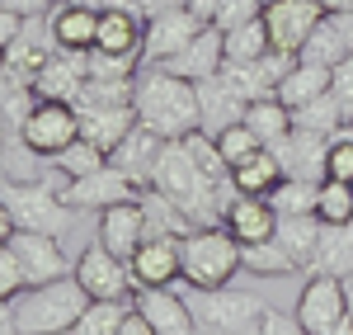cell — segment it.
Instances as JSON below:
<instances>
[{
    "label": "cell",
    "mask_w": 353,
    "mask_h": 335,
    "mask_svg": "<svg viewBox=\"0 0 353 335\" xmlns=\"http://www.w3.org/2000/svg\"><path fill=\"white\" fill-rule=\"evenodd\" d=\"M137 123H146L151 133H161L165 142L189 137L193 128H203V109H198V85L165 71V66H146L137 71L132 90Z\"/></svg>",
    "instance_id": "6da1fadb"
},
{
    "label": "cell",
    "mask_w": 353,
    "mask_h": 335,
    "mask_svg": "<svg viewBox=\"0 0 353 335\" xmlns=\"http://www.w3.org/2000/svg\"><path fill=\"white\" fill-rule=\"evenodd\" d=\"M10 307H14L19 335H71L81 312L90 307V293L81 288L76 274H66V279L24 288L19 298H10Z\"/></svg>",
    "instance_id": "7a4b0ae2"
},
{
    "label": "cell",
    "mask_w": 353,
    "mask_h": 335,
    "mask_svg": "<svg viewBox=\"0 0 353 335\" xmlns=\"http://www.w3.org/2000/svg\"><path fill=\"white\" fill-rule=\"evenodd\" d=\"M61 175L57 180H5V208L14 218V231H48V236H61L76 222V208L61 198Z\"/></svg>",
    "instance_id": "3957f363"
},
{
    "label": "cell",
    "mask_w": 353,
    "mask_h": 335,
    "mask_svg": "<svg viewBox=\"0 0 353 335\" xmlns=\"http://www.w3.org/2000/svg\"><path fill=\"white\" fill-rule=\"evenodd\" d=\"M245 269L241 260V241L226 231V227H193L184 236V283L193 293H212L226 288Z\"/></svg>",
    "instance_id": "277c9868"
},
{
    "label": "cell",
    "mask_w": 353,
    "mask_h": 335,
    "mask_svg": "<svg viewBox=\"0 0 353 335\" xmlns=\"http://www.w3.org/2000/svg\"><path fill=\"white\" fill-rule=\"evenodd\" d=\"M193 307V326L203 335H231L245 331V326H259L269 303H259L254 293H241V288H212V293H193L189 298Z\"/></svg>",
    "instance_id": "5b68a950"
},
{
    "label": "cell",
    "mask_w": 353,
    "mask_h": 335,
    "mask_svg": "<svg viewBox=\"0 0 353 335\" xmlns=\"http://www.w3.org/2000/svg\"><path fill=\"white\" fill-rule=\"evenodd\" d=\"M19 137H24V146H33L43 161H52L57 151H66L71 142L81 137V109L66 104V99H38V104L28 109Z\"/></svg>",
    "instance_id": "8992f818"
},
{
    "label": "cell",
    "mask_w": 353,
    "mask_h": 335,
    "mask_svg": "<svg viewBox=\"0 0 353 335\" xmlns=\"http://www.w3.org/2000/svg\"><path fill=\"white\" fill-rule=\"evenodd\" d=\"M146 189L137 184L128 170H118L109 161L104 170H94V175H81V180H66L61 184V198L76 208V213H104L113 203H128V198H141Z\"/></svg>",
    "instance_id": "52a82bcc"
},
{
    "label": "cell",
    "mask_w": 353,
    "mask_h": 335,
    "mask_svg": "<svg viewBox=\"0 0 353 335\" xmlns=\"http://www.w3.org/2000/svg\"><path fill=\"white\" fill-rule=\"evenodd\" d=\"M76 279H81V288L90 298H132L137 293L132 265L123 255H113L99 236H94V246H85L76 255Z\"/></svg>",
    "instance_id": "ba28073f"
},
{
    "label": "cell",
    "mask_w": 353,
    "mask_h": 335,
    "mask_svg": "<svg viewBox=\"0 0 353 335\" xmlns=\"http://www.w3.org/2000/svg\"><path fill=\"white\" fill-rule=\"evenodd\" d=\"M292 316H297L311 335L334 331V326L349 316V293H344V279H334V274H311V279L301 283L297 312H292Z\"/></svg>",
    "instance_id": "9c48e42d"
},
{
    "label": "cell",
    "mask_w": 353,
    "mask_h": 335,
    "mask_svg": "<svg viewBox=\"0 0 353 335\" xmlns=\"http://www.w3.org/2000/svg\"><path fill=\"white\" fill-rule=\"evenodd\" d=\"M132 279L137 288H170L174 279H184V236L170 231H151L132 251Z\"/></svg>",
    "instance_id": "30bf717a"
},
{
    "label": "cell",
    "mask_w": 353,
    "mask_h": 335,
    "mask_svg": "<svg viewBox=\"0 0 353 335\" xmlns=\"http://www.w3.org/2000/svg\"><path fill=\"white\" fill-rule=\"evenodd\" d=\"M325 19V5L321 0H269L264 5V24H269V43L273 52L297 57L301 43L311 38V28Z\"/></svg>",
    "instance_id": "8fae6325"
},
{
    "label": "cell",
    "mask_w": 353,
    "mask_h": 335,
    "mask_svg": "<svg viewBox=\"0 0 353 335\" xmlns=\"http://www.w3.org/2000/svg\"><path fill=\"white\" fill-rule=\"evenodd\" d=\"M10 246H14L19 265H24V283L28 288L76 274V260H66V251H61V236H48V231H14Z\"/></svg>",
    "instance_id": "7c38bea8"
},
{
    "label": "cell",
    "mask_w": 353,
    "mask_h": 335,
    "mask_svg": "<svg viewBox=\"0 0 353 335\" xmlns=\"http://www.w3.org/2000/svg\"><path fill=\"white\" fill-rule=\"evenodd\" d=\"M198 28H203V19L193 15L189 5L165 10V15H156V19H146V38H141V57H146V66H161V61H170L174 52H184L193 38H198Z\"/></svg>",
    "instance_id": "4fadbf2b"
},
{
    "label": "cell",
    "mask_w": 353,
    "mask_h": 335,
    "mask_svg": "<svg viewBox=\"0 0 353 335\" xmlns=\"http://www.w3.org/2000/svg\"><path fill=\"white\" fill-rule=\"evenodd\" d=\"M85 81H90V52L57 48V52L43 61V71L33 76V95H38V99H66V104H76V95H81Z\"/></svg>",
    "instance_id": "5bb4252c"
},
{
    "label": "cell",
    "mask_w": 353,
    "mask_h": 335,
    "mask_svg": "<svg viewBox=\"0 0 353 335\" xmlns=\"http://www.w3.org/2000/svg\"><path fill=\"white\" fill-rule=\"evenodd\" d=\"M151 236V222H146V203L141 198H128V203H113L99 213V241L109 246L113 255L132 260V251Z\"/></svg>",
    "instance_id": "9a60e30c"
},
{
    "label": "cell",
    "mask_w": 353,
    "mask_h": 335,
    "mask_svg": "<svg viewBox=\"0 0 353 335\" xmlns=\"http://www.w3.org/2000/svg\"><path fill=\"white\" fill-rule=\"evenodd\" d=\"M221 227L241 246H259V241H273V231H278V208L259 194H236L231 208L221 213Z\"/></svg>",
    "instance_id": "2e32d148"
},
{
    "label": "cell",
    "mask_w": 353,
    "mask_h": 335,
    "mask_svg": "<svg viewBox=\"0 0 353 335\" xmlns=\"http://www.w3.org/2000/svg\"><path fill=\"white\" fill-rule=\"evenodd\" d=\"M221 61H226V33H221L217 24H203L189 48L174 52L170 61H161V66L174 71V76H184V81H208V76L221 71Z\"/></svg>",
    "instance_id": "e0dca14e"
},
{
    "label": "cell",
    "mask_w": 353,
    "mask_h": 335,
    "mask_svg": "<svg viewBox=\"0 0 353 335\" xmlns=\"http://www.w3.org/2000/svg\"><path fill=\"white\" fill-rule=\"evenodd\" d=\"M273 151H278V161H283L288 175L325 180V151H330L325 133H311V128H297V123H292V133L283 142H273Z\"/></svg>",
    "instance_id": "ac0fdd59"
},
{
    "label": "cell",
    "mask_w": 353,
    "mask_h": 335,
    "mask_svg": "<svg viewBox=\"0 0 353 335\" xmlns=\"http://www.w3.org/2000/svg\"><path fill=\"white\" fill-rule=\"evenodd\" d=\"M161 151H165V137H161V133H151L146 123H137L132 133H128V137H123V142H118V146L109 151V161H113L118 170H128V175H132L141 189H151Z\"/></svg>",
    "instance_id": "d6986e66"
},
{
    "label": "cell",
    "mask_w": 353,
    "mask_h": 335,
    "mask_svg": "<svg viewBox=\"0 0 353 335\" xmlns=\"http://www.w3.org/2000/svg\"><path fill=\"white\" fill-rule=\"evenodd\" d=\"M132 307L156 326V335H189V331H198V326H193L189 298H174L170 288H137Z\"/></svg>",
    "instance_id": "ffe728a7"
},
{
    "label": "cell",
    "mask_w": 353,
    "mask_h": 335,
    "mask_svg": "<svg viewBox=\"0 0 353 335\" xmlns=\"http://www.w3.org/2000/svg\"><path fill=\"white\" fill-rule=\"evenodd\" d=\"M193 85H198V109H203V128H208V133H221L226 123H241L245 109H250V99H245L221 71L208 76V81H193Z\"/></svg>",
    "instance_id": "44dd1931"
},
{
    "label": "cell",
    "mask_w": 353,
    "mask_h": 335,
    "mask_svg": "<svg viewBox=\"0 0 353 335\" xmlns=\"http://www.w3.org/2000/svg\"><path fill=\"white\" fill-rule=\"evenodd\" d=\"M76 109H81V137H90L94 146H104V151H113L137 128L132 104H76Z\"/></svg>",
    "instance_id": "7402d4cb"
},
{
    "label": "cell",
    "mask_w": 353,
    "mask_h": 335,
    "mask_svg": "<svg viewBox=\"0 0 353 335\" xmlns=\"http://www.w3.org/2000/svg\"><path fill=\"white\" fill-rule=\"evenodd\" d=\"M48 28H52L57 48L90 52V48H94V33H99V10H90L81 0H61L52 15H48Z\"/></svg>",
    "instance_id": "603a6c76"
},
{
    "label": "cell",
    "mask_w": 353,
    "mask_h": 335,
    "mask_svg": "<svg viewBox=\"0 0 353 335\" xmlns=\"http://www.w3.org/2000/svg\"><path fill=\"white\" fill-rule=\"evenodd\" d=\"M141 38H146V19L137 10H104L99 15V33L94 48L99 52H118V57H141ZM146 61V57H141Z\"/></svg>",
    "instance_id": "cb8c5ba5"
},
{
    "label": "cell",
    "mask_w": 353,
    "mask_h": 335,
    "mask_svg": "<svg viewBox=\"0 0 353 335\" xmlns=\"http://www.w3.org/2000/svg\"><path fill=\"white\" fill-rule=\"evenodd\" d=\"M288 180V170H283V161H278V151L273 146H259L250 161H241V166H231V184L241 189V194H259L269 198L278 184Z\"/></svg>",
    "instance_id": "d4e9b609"
},
{
    "label": "cell",
    "mask_w": 353,
    "mask_h": 335,
    "mask_svg": "<svg viewBox=\"0 0 353 335\" xmlns=\"http://www.w3.org/2000/svg\"><path fill=\"white\" fill-rule=\"evenodd\" d=\"M311 274H334V279L353 274V222L344 227L321 222V246H316V260H311Z\"/></svg>",
    "instance_id": "484cf974"
},
{
    "label": "cell",
    "mask_w": 353,
    "mask_h": 335,
    "mask_svg": "<svg viewBox=\"0 0 353 335\" xmlns=\"http://www.w3.org/2000/svg\"><path fill=\"white\" fill-rule=\"evenodd\" d=\"M273 241L292 255V265H297V269H311L316 246H321V218H316V213H301V218H278Z\"/></svg>",
    "instance_id": "4316f807"
},
{
    "label": "cell",
    "mask_w": 353,
    "mask_h": 335,
    "mask_svg": "<svg viewBox=\"0 0 353 335\" xmlns=\"http://www.w3.org/2000/svg\"><path fill=\"white\" fill-rule=\"evenodd\" d=\"M330 90V66H316V61H292V71L283 76L278 85V99L288 104V109H301V104H311V99H321Z\"/></svg>",
    "instance_id": "83f0119b"
},
{
    "label": "cell",
    "mask_w": 353,
    "mask_h": 335,
    "mask_svg": "<svg viewBox=\"0 0 353 335\" xmlns=\"http://www.w3.org/2000/svg\"><path fill=\"white\" fill-rule=\"evenodd\" d=\"M245 123H250V133L264 142V146H273V142H283L292 133V109H288L278 95H269V99H254V104L245 109Z\"/></svg>",
    "instance_id": "f1b7e54d"
},
{
    "label": "cell",
    "mask_w": 353,
    "mask_h": 335,
    "mask_svg": "<svg viewBox=\"0 0 353 335\" xmlns=\"http://www.w3.org/2000/svg\"><path fill=\"white\" fill-rule=\"evenodd\" d=\"M128 312H132V298H90V307L81 312L71 335H118Z\"/></svg>",
    "instance_id": "f546056e"
},
{
    "label": "cell",
    "mask_w": 353,
    "mask_h": 335,
    "mask_svg": "<svg viewBox=\"0 0 353 335\" xmlns=\"http://www.w3.org/2000/svg\"><path fill=\"white\" fill-rule=\"evenodd\" d=\"M353 48L349 43H344V33H339V24H334V19H321V24L311 28V38H306V43H301V61H316V66H339V61H344V57H349Z\"/></svg>",
    "instance_id": "4dcf8cb0"
},
{
    "label": "cell",
    "mask_w": 353,
    "mask_h": 335,
    "mask_svg": "<svg viewBox=\"0 0 353 335\" xmlns=\"http://www.w3.org/2000/svg\"><path fill=\"white\" fill-rule=\"evenodd\" d=\"M48 166H52L61 180H81V175H94V170L109 166V151H104V146H94L90 137H76L66 151H57Z\"/></svg>",
    "instance_id": "1f68e13d"
},
{
    "label": "cell",
    "mask_w": 353,
    "mask_h": 335,
    "mask_svg": "<svg viewBox=\"0 0 353 335\" xmlns=\"http://www.w3.org/2000/svg\"><path fill=\"white\" fill-rule=\"evenodd\" d=\"M316 198H321V180L288 175V180L269 194V203L278 208V218H301V213H316Z\"/></svg>",
    "instance_id": "d6a6232c"
},
{
    "label": "cell",
    "mask_w": 353,
    "mask_h": 335,
    "mask_svg": "<svg viewBox=\"0 0 353 335\" xmlns=\"http://www.w3.org/2000/svg\"><path fill=\"white\" fill-rule=\"evenodd\" d=\"M241 260L250 274H259V279H288V274H297V265H292V255L283 251L278 241H259V246H241Z\"/></svg>",
    "instance_id": "836d02e7"
},
{
    "label": "cell",
    "mask_w": 353,
    "mask_h": 335,
    "mask_svg": "<svg viewBox=\"0 0 353 335\" xmlns=\"http://www.w3.org/2000/svg\"><path fill=\"white\" fill-rule=\"evenodd\" d=\"M264 52H273V43H269V24H264V15L226 33V61H259Z\"/></svg>",
    "instance_id": "e575fe53"
},
{
    "label": "cell",
    "mask_w": 353,
    "mask_h": 335,
    "mask_svg": "<svg viewBox=\"0 0 353 335\" xmlns=\"http://www.w3.org/2000/svg\"><path fill=\"white\" fill-rule=\"evenodd\" d=\"M292 123H297V128H311V133H325V137H334L339 128H349V118H344L339 99H334L330 90L321 95V99H311V104L292 109Z\"/></svg>",
    "instance_id": "d590c367"
},
{
    "label": "cell",
    "mask_w": 353,
    "mask_h": 335,
    "mask_svg": "<svg viewBox=\"0 0 353 335\" xmlns=\"http://www.w3.org/2000/svg\"><path fill=\"white\" fill-rule=\"evenodd\" d=\"M33 104H38L33 85L19 81V76H10V71H0V118L10 123V133H19V128H24V118H28Z\"/></svg>",
    "instance_id": "8d00e7d4"
},
{
    "label": "cell",
    "mask_w": 353,
    "mask_h": 335,
    "mask_svg": "<svg viewBox=\"0 0 353 335\" xmlns=\"http://www.w3.org/2000/svg\"><path fill=\"white\" fill-rule=\"evenodd\" d=\"M316 218H321L325 227H344V222H353V184H344V180H321Z\"/></svg>",
    "instance_id": "74e56055"
},
{
    "label": "cell",
    "mask_w": 353,
    "mask_h": 335,
    "mask_svg": "<svg viewBox=\"0 0 353 335\" xmlns=\"http://www.w3.org/2000/svg\"><path fill=\"white\" fill-rule=\"evenodd\" d=\"M212 137H217V151L226 156V166H241V161H250V156L264 146V142L250 133V123H245V118H241V123H226V128L212 133Z\"/></svg>",
    "instance_id": "f35d334b"
},
{
    "label": "cell",
    "mask_w": 353,
    "mask_h": 335,
    "mask_svg": "<svg viewBox=\"0 0 353 335\" xmlns=\"http://www.w3.org/2000/svg\"><path fill=\"white\" fill-rule=\"evenodd\" d=\"M179 142H184V151H189V156H193V161H198L203 170H208L212 180H226V175H231V166H226V156L217 151V137H212L208 128H193L189 137H179Z\"/></svg>",
    "instance_id": "ab89813d"
},
{
    "label": "cell",
    "mask_w": 353,
    "mask_h": 335,
    "mask_svg": "<svg viewBox=\"0 0 353 335\" xmlns=\"http://www.w3.org/2000/svg\"><path fill=\"white\" fill-rule=\"evenodd\" d=\"M325 180H344V184H353V128H339V133L330 137Z\"/></svg>",
    "instance_id": "60d3db41"
},
{
    "label": "cell",
    "mask_w": 353,
    "mask_h": 335,
    "mask_svg": "<svg viewBox=\"0 0 353 335\" xmlns=\"http://www.w3.org/2000/svg\"><path fill=\"white\" fill-rule=\"evenodd\" d=\"M137 66H141V57H118L90 48V76H99V81H137Z\"/></svg>",
    "instance_id": "b9f144b4"
},
{
    "label": "cell",
    "mask_w": 353,
    "mask_h": 335,
    "mask_svg": "<svg viewBox=\"0 0 353 335\" xmlns=\"http://www.w3.org/2000/svg\"><path fill=\"white\" fill-rule=\"evenodd\" d=\"M259 15H264V0H221L212 24H217L221 33H231V28L250 24V19H259Z\"/></svg>",
    "instance_id": "7bdbcfd3"
},
{
    "label": "cell",
    "mask_w": 353,
    "mask_h": 335,
    "mask_svg": "<svg viewBox=\"0 0 353 335\" xmlns=\"http://www.w3.org/2000/svg\"><path fill=\"white\" fill-rule=\"evenodd\" d=\"M28 283H24V265H19V255H14V246L5 241L0 246V303H10V298H19Z\"/></svg>",
    "instance_id": "ee69618b"
},
{
    "label": "cell",
    "mask_w": 353,
    "mask_h": 335,
    "mask_svg": "<svg viewBox=\"0 0 353 335\" xmlns=\"http://www.w3.org/2000/svg\"><path fill=\"white\" fill-rule=\"evenodd\" d=\"M330 95L339 99V109H344V118L353 123V52L339 61V66H330Z\"/></svg>",
    "instance_id": "f6af8a7d"
},
{
    "label": "cell",
    "mask_w": 353,
    "mask_h": 335,
    "mask_svg": "<svg viewBox=\"0 0 353 335\" xmlns=\"http://www.w3.org/2000/svg\"><path fill=\"white\" fill-rule=\"evenodd\" d=\"M259 335H311L306 326H301L297 316H288V312H264V321H259Z\"/></svg>",
    "instance_id": "bcb514c9"
},
{
    "label": "cell",
    "mask_w": 353,
    "mask_h": 335,
    "mask_svg": "<svg viewBox=\"0 0 353 335\" xmlns=\"http://www.w3.org/2000/svg\"><path fill=\"white\" fill-rule=\"evenodd\" d=\"M0 5H5V10H14L19 19H48L61 0H0Z\"/></svg>",
    "instance_id": "7dc6e473"
},
{
    "label": "cell",
    "mask_w": 353,
    "mask_h": 335,
    "mask_svg": "<svg viewBox=\"0 0 353 335\" xmlns=\"http://www.w3.org/2000/svg\"><path fill=\"white\" fill-rule=\"evenodd\" d=\"M19 33H24V19H19L14 10H5V5H0V52H5Z\"/></svg>",
    "instance_id": "c3c4849f"
},
{
    "label": "cell",
    "mask_w": 353,
    "mask_h": 335,
    "mask_svg": "<svg viewBox=\"0 0 353 335\" xmlns=\"http://www.w3.org/2000/svg\"><path fill=\"white\" fill-rule=\"evenodd\" d=\"M118 335H156V326H151V321H146V316H141V312H128V316H123V326H118Z\"/></svg>",
    "instance_id": "681fc988"
},
{
    "label": "cell",
    "mask_w": 353,
    "mask_h": 335,
    "mask_svg": "<svg viewBox=\"0 0 353 335\" xmlns=\"http://www.w3.org/2000/svg\"><path fill=\"white\" fill-rule=\"evenodd\" d=\"M179 5H189V0H137V15L141 19H156L165 10H179Z\"/></svg>",
    "instance_id": "f907efd6"
},
{
    "label": "cell",
    "mask_w": 353,
    "mask_h": 335,
    "mask_svg": "<svg viewBox=\"0 0 353 335\" xmlns=\"http://www.w3.org/2000/svg\"><path fill=\"white\" fill-rule=\"evenodd\" d=\"M217 5H221V0H189V10L198 15V19H203V24H212V15H217Z\"/></svg>",
    "instance_id": "816d5d0a"
},
{
    "label": "cell",
    "mask_w": 353,
    "mask_h": 335,
    "mask_svg": "<svg viewBox=\"0 0 353 335\" xmlns=\"http://www.w3.org/2000/svg\"><path fill=\"white\" fill-rule=\"evenodd\" d=\"M81 5H90V10H137V0H81Z\"/></svg>",
    "instance_id": "f5cc1de1"
},
{
    "label": "cell",
    "mask_w": 353,
    "mask_h": 335,
    "mask_svg": "<svg viewBox=\"0 0 353 335\" xmlns=\"http://www.w3.org/2000/svg\"><path fill=\"white\" fill-rule=\"evenodd\" d=\"M0 335H19V321H14V307L0 303Z\"/></svg>",
    "instance_id": "db71d44e"
},
{
    "label": "cell",
    "mask_w": 353,
    "mask_h": 335,
    "mask_svg": "<svg viewBox=\"0 0 353 335\" xmlns=\"http://www.w3.org/2000/svg\"><path fill=\"white\" fill-rule=\"evenodd\" d=\"M14 236V218H10V208H5V198H0V246Z\"/></svg>",
    "instance_id": "11a10c76"
},
{
    "label": "cell",
    "mask_w": 353,
    "mask_h": 335,
    "mask_svg": "<svg viewBox=\"0 0 353 335\" xmlns=\"http://www.w3.org/2000/svg\"><path fill=\"white\" fill-rule=\"evenodd\" d=\"M334 24H339V33H344V43L353 48V10H344V15H330Z\"/></svg>",
    "instance_id": "9f6ffc18"
},
{
    "label": "cell",
    "mask_w": 353,
    "mask_h": 335,
    "mask_svg": "<svg viewBox=\"0 0 353 335\" xmlns=\"http://www.w3.org/2000/svg\"><path fill=\"white\" fill-rule=\"evenodd\" d=\"M325 5V15H344V10H353V0H321Z\"/></svg>",
    "instance_id": "6f0895ef"
},
{
    "label": "cell",
    "mask_w": 353,
    "mask_h": 335,
    "mask_svg": "<svg viewBox=\"0 0 353 335\" xmlns=\"http://www.w3.org/2000/svg\"><path fill=\"white\" fill-rule=\"evenodd\" d=\"M325 335H353V312L344 316V321H339V326H334V331H325Z\"/></svg>",
    "instance_id": "680465c9"
},
{
    "label": "cell",
    "mask_w": 353,
    "mask_h": 335,
    "mask_svg": "<svg viewBox=\"0 0 353 335\" xmlns=\"http://www.w3.org/2000/svg\"><path fill=\"white\" fill-rule=\"evenodd\" d=\"M14 137V133H10V123H5V118H0V156H5V142Z\"/></svg>",
    "instance_id": "91938a15"
},
{
    "label": "cell",
    "mask_w": 353,
    "mask_h": 335,
    "mask_svg": "<svg viewBox=\"0 0 353 335\" xmlns=\"http://www.w3.org/2000/svg\"><path fill=\"white\" fill-rule=\"evenodd\" d=\"M231 335H259V326H245V331H231Z\"/></svg>",
    "instance_id": "94428289"
},
{
    "label": "cell",
    "mask_w": 353,
    "mask_h": 335,
    "mask_svg": "<svg viewBox=\"0 0 353 335\" xmlns=\"http://www.w3.org/2000/svg\"><path fill=\"white\" fill-rule=\"evenodd\" d=\"M0 71H5V52H0Z\"/></svg>",
    "instance_id": "6125c7cd"
},
{
    "label": "cell",
    "mask_w": 353,
    "mask_h": 335,
    "mask_svg": "<svg viewBox=\"0 0 353 335\" xmlns=\"http://www.w3.org/2000/svg\"><path fill=\"white\" fill-rule=\"evenodd\" d=\"M189 335H203V331H189Z\"/></svg>",
    "instance_id": "be15d7a7"
},
{
    "label": "cell",
    "mask_w": 353,
    "mask_h": 335,
    "mask_svg": "<svg viewBox=\"0 0 353 335\" xmlns=\"http://www.w3.org/2000/svg\"><path fill=\"white\" fill-rule=\"evenodd\" d=\"M264 5H269V0H264Z\"/></svg>",
    "instance_id": "e7e4bbea"
},
{
    "label": "cell",
    "mask_w": 353,
    "mask_h": 335,
    "mask_svg": "<svg viewBox=\"0 0 353 335\" xmlns=\"http://www.w3.org/2000/svg\"><path fill=\"white\" fill-rule=\"evenodd\" d=\"M349 128H353V123H349Z\"/></svg>",
    "instance_id": "03108f58"
}]
</instances>
